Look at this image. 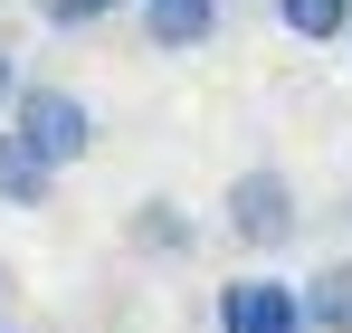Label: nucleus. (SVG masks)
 <instances>
[{
  "label": "nucleus",
  "instance_id": "5",
  "mask_svg": "<svg viewBox=\"0 0 352 333\" xmlns=\"http://www.w3.org/2000/svg\"><path fill=\"white\" fill-rule=\"evenodd\" d=\"M143 39L162 57H190L219 39V0H143Z\"/></svg>",
  "mask_w": 352,
  "mask_h": 333
},
{
  "label": "nucleus",
  "instance_id": "9",
  "mask_svg": "<svg viewBox=\"0 0 352 333\" xmlns=\"http://www.w3.org/2000/svg\"><path fill=\"white\" fill-rule=\"evenodd\" d=\"M48 10V29H96V19H115L124 0H38Z\"/></svg>",
  "mask_w": 352,
  "mask_h": 333
},
{
  "label": "nucleus",
  "instance_id": "3",
  "mask_svg": "<svg viewBox=\"0 0 352 333\" xmlns=\"http://www.w3.org/2000/svg\"><path fill=\"white\" fill-rule=\"evenodd\" d=\"M210 314H219V333H305V295L286 277H229Z\"/></svg>",
  "mask_w": 352,
  "mask_h": 333
},
{
  "label": "nucleus",
  "instance_id": "8",
  "mask_svg": "<svg viewBox=\"0 0 352 333\" xmlns=\"http://www.w3.org/2000/svg\"><path fill=\"white\" fill-rule=\"evenodd\" d=\"M276 29L305 39V48H333V39L352 29V0H276Z\"/></svg>",
  "mask_w": 352,
  "mask_h": 333
},
{
  "label": "nucleus",
  "instance_id": "1",
  "mask_svg": "<svg viewBox=\"0 0 352 333\" xmlns=\"http://www.w3.org/2000/svg\"><path fill=\"white\" fill-rule=\"evenodd\" d=\"M10 133H19L38 162H58V171H76L105 143V124H96V105H86L76 86H19V96H10Z\"/></svg>",
  "mask_w": 352,
  "mask_h": 333
},
{
  "label": "nucleus",
  "instance_id": "7",
  "mask_svg": "<svg viewBox=\"0 0 352 333\" xmlns=\"http://www.w3.org/2000/svg\"><path fill=\"white\" fill-rule=\"evenodd\" d=\"M295 295H305V333H352V257H324Z\"/></svg>",
  "mask_w": 352,
  "mask_h": 333
},
{
  "label": "nucleus",
  "instance_id": "4",
  "mask_svg": "<svg viewBox=\"0 0 352 333\" xmlns=\"http://www.w3.org/2000/svg\"><path fill=\"white\" fill-rule=\"evenodd\" d=\"M124 248H133V257H190V248H200V219L181 210L172 191H153V200L124 210Z\"/></svg>",
  "mask_w": 352,
  "mask_h": 333
},
{
  "label": "nucleus",
  "instance_id": "2",
  "mask_svg": "<svg viewBox=\"0 0 352 333\" xmlns=\"http://www.w3.org/2000/svg\"><path fill=\"white\" fill-rule=\"evenodd\" d=\"M219 219H229V238L248 257H276V248H295V228H305V200H295V181L276 162H248V171H229Z\"/></svg>",
  "mask_w": 352,
  "mask_h": 333
},
{
  "label": "nucleus",
  "instance_id": "10",
  "mask_svg": "<svg viewBox=\"0 0 352 333\" xmlns=\"http://www.w3.org/2000/svg\"><path fill=\"white\" fill-rule=\"evenodd\" d=\"M0 96H10V57H0Z\"/></svg>",
  "mask_w": 352,
  "mask_h": 333
},
{
  "label": "nucleus",
  "instance_id": "11",
  "mask_svg": "<svg viewBox=\"0 0 352 333\" xmlns=\"http://www.w3.org/2000/svg\"><path fill=\"white\" fill-rule=\"evenodd\" d=\"M343 48H352V29H343Z\"/></svg>",
  "mask_w": 352,
  "mask_h": 333
},
{
  "label": "nucleus",
  "instance_id": "6",
  "mask_svg": "<svg viewBox=\"0 0 352 333\" xmlns=\"http://www.w3.org/2000/svg\"><path fill=\"white\" fill-rule=\"evenodd\" d=\"M58 200V162H38L10 124H0V210H48Z\"/></svg>",
  "mask_w": 352,
  "mask_h": 333
}]
</instances>
